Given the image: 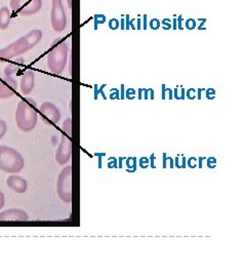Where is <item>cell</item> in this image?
Wrapping results in <instances>:
<instances>
[{
  "mask_svg": "<svg viewBox=\"0 0 246 277\" xmlns=\"http://www.w3.org/2000/svg\"><path fill=\"white\" fill-rule=\"evenodd\" d=\"M35 74L33 70H27L20 78V91L24 95H28L34 88Z\"/></svg>",
  "mask_w": 246,
  "mask_h": 277,
  "instance_id": "obj_13",
  "label": "cell"
},
{
  "mask_svg": "<svg viewBox=\"0 0 246 277\" xmlns=\"http://www.w3.org/2000/svg\"><path fill=\"white\" fill-rule=\"evenodd\" d=\"M162 24H163V29H165V30H168V29H170V28H171L170 19H168V18H165V19H163Z\"/></svg>",
  "mask_w": 246,
  "mask_h": 277,
  "instance_id": "obj_24",
  "label": "cell"
},
{
  "mask_svg": "<svg viewBox=\"0 0 246 277\" xmlns=\"http://www.w3.org/2000/svg\"><path fill=\"white\" fill-rule=\"evenodd\" d=\"M42 39V31L39 29H34L22 36L14 42L8 44L7 46L0 49V57L2 58H13L20 55L28 50L35 47Z\"/></svg>",
  "mask_w": 246,
  "mask_h": 277,
  "instance_id": "obj_1",
  "label": "cell"
},
{
  "mask_svg": "<svg viewBox=\"0 0 246 277\" xmlns=\"http://www.w3.org/2000/svg\"><path fill=\"white\" fill-rule=\"evenodd\" d=\"M7 130V124L3 119H0V140L3 137Z\"/></svg>",
  "mask_w": 246,
  "mask_h": 277,
  "instance_id": "obj_19",
  "label": "cell"
},
{
  "mask_svg": "<svg viewBox=\"0 0 246 277\" xmlns=\"http://www.w3.org/2000/svg\"><path fill=\"white\" fill-rule=\"evenodd\" d=\"M16 88V80L12 76H4V78L0 80V100L12 96Z\"/></svg>",
  "mask_w": 246,
  "mask_h": 277,
  "instance_id": "obj_10",
  "label": "cell"
},
{
  "mask_svg": "<svg viewBox=\"0 0 246 277\" xmlns=\"http://www.w3.org/2000/svg\"><path fill=\"white\" fill-rule=\"evenodd\" d=\"M214 94H215V90L213 88H208L206 91H205V95L208 100H212L214 98Z\"/></svg>",
  "mask_w": 246,
  "mask_h": 277,
  "instance_id": "obj_22",
  "label": "cell"
},
{
  "mask_svg": "<svg viewBox=\"0 0 246 277\" xmlns=\"http://www.w3.org/2000/svg\"><path fill=\"white\" fill-rule=\"evenodd\" d=\"M124 24H125V21L122 18V19H121V29H122V30H123V29H125Z\"/></svg>",
  "mask_w": 246,
  "mask_h": 277,
  "instance_id": "obj_32",
  "label": "cell"
},
{
  "mask_svg": "<svg viewBox=\"0 0 246 277\" xmlns=\"http://www.w3.org/2000/svg\"><path fill=\"white\" fill-rule=\"evenodd\" d=\"M4 202H5V198H4V194L3 192L0 190V209L4 206Z\"/></svg>",
  "mask_w": 246,
  "mask_h": 277,
  "instance_id": "obj_27",
  "label": "cell"
},
{
  "mask_svg": "<svg viewBox=\"0 0 246 277\" xmlns=\"http://www.w3.org/2000/svg\"><path fill=\"white\" fill-rule=\"evenodd\" d=\"M24 64H25V60L23 57H18L14 64H8L4 68V76H13L20 70Z\"/></svg>",
  "mask_w": 246,
  "mask_h": 277,
  "instance_id": "obj_14",
  "label": "cell"
},
{
  "mask_svg": "<svg viewBox=\"0 0 246 277\" xmlns=\"http://www.w3.org/2000/svg\"><path fill=\"white\" fill-rule=\"evenodd\" d=\"M50 24L55 32H61L67 28V14L63 0H51Z\"/></svg>",
  "mask_w": 246,
  "mask_h": 277,
  "instance_id": "obj_6",
  "label": "cell"
},
{
  "mask_svg": "<svg viewBox=\"0 0 246 277\" xmlns=\"http://www.w3.org/2000/svg\"><path fill=\"white\" fill-rule=\"evenodd\" d=\"M149 91L151 93V100H153L154 98V90L153 89H149Z\"/></svg>",
  "mask_w": 246,
  "mask_h": 277,
  "instance_id": "obj_33",
  "label": "cell"
},
{
  "mask_svg": "<svg viewBox=\"0 0 246 277\" xmlns=\"http://www.w3.org/2000/svg\"><path fill=\"white\" fill-rule=\"evenodd\" d=\"M68 44L65 41L53 44V47L46 56L47 67L52 74L59 75L65 70L68 62Z\"/></svg>",
  "mask_w": 246,
  "mask_h": 277,
  "instance_id": "obj_4",
  "label": "cell"
},
{
  "mask_svg": "<svg viewBox=\"0 0 246 277\" xmlns=\"http://www.w3.org/2000/svg\"><path fill=\"white\" fill-rule=\"evenodd\" d=\"M110 97H111V98H117V100L120 98V95H119V93H118V89H116V88H115L114 90L112 89V92H111V94H110Z\"/></svg>",
  "mask_w": 246,
  "mask_h": 277,
  "instance_id": "obj_26",
  "label": "cell"
},
{
  "mask_svg": "<svg viewBox=\"0 0 246 277\" xmlns=\"http://www.w3.org/2000/svg\"><path fill=\"white\" fill-rule=\"evenodd\" d=\"M6 185L15 193L23 194L27 191L28 188V182L20 175L11 173L7 180H6Z\"/></svg>",
  "mask_w": 246,
  "mask_h": 277,
  "instance_id": "obj_12",
  "label": "cell"
},
{
  "mask_svg": "<svg viewBox=\"0 0 246 277\" xmlns=\"http://www.w3.org/2000/svg\"><path fill=\"white\" fill-rule=\"evenodd\" d=\"M126 16V24H127V26L125 27L126 29H129V25H130V23H129V15L127 14V15H125Z\"/></svg>",
  "mask_w": 246,
  "mask_h": 277,
  "instance_id": "obj_31",
  "label": "cell"
},
{
  "mask_svg": "<svg viewBox=\"0 0 246 277\" xmlns=\"http://www.w3.org/2000/svg\"><path fill=\"white\" fill-rule=\"evenodd\" d=\"M186 28L187 29H189V30H193V29H195L196 28V26H197V23H196V21L195 19H193V18H189V19H187L186 21Z\"/></svg>",
  "mask_w": 246,
  "mask_h": 277,
  "instance_id": "obj_21",
  "label": "cell"
},
{
  "mask_svg": "<svg viewBox=\"0 0 246 277\" xmlns=\"http://www.w3.org/2000/svg\"><path fill=\"white\" fill-rule=\"evenodd\" d=\"M121 90L122 91H121V94H120V98H123L125 96V94H124V85L123 84L121 85Z\"/></svg>",
  "mask_w": 246,
  "mask_h": 277,
  "instance_id": "obj_30",
  "label": "cell"
},
{
  "mask_svg": "<svg viewBox=\"0 0 246 277\" xmlns=\"http://www.w3.org/2000/svg\"><path fill=\"white\" fill-rule=\"evenodd\" d=\"M63 130L66 132L68 136H71L72 134V118L71 117L65 119L63 123Z\"/></svg>",
  "mask_w": 246,
  "mask_h": 277,
  "instance_id": "obj_16",
  "label": "cell"
},
{
  "mask_svg": "<svg viewBox=\"0 0 246 277\" xmlns=\"http://www.w3.org/2000/svg\"><path fill=\"white\" fill-rule=\"evenodd\" d=\"M56 192L65 203L72 201V165H67L61 169L56 181Z\"/></svg>",
  "mask_w": 246,
  "mask_h": 277,
  "instance_id": "obj_5",
  "label": "cell"
},
{
  "mask_svg": "<svg viewBox=\"0 0 246 277\" xmlns=\"http://www.w3.org/2000/svg\"><path fill=\"white\" fill-rule=\"evenodd\" d=\"M145 91V98H148V89H142Z\"/></svg>",
  "mask_w": 246,
  "mask_h": 277,
  "instance_id": "obj_37",
  "label": "cell"
},
{
  "mask_svg": "<svg viewBox=\"0 0 246 277\" xmlns=\"http://www.w3.org/2000/svg\"><path fill=\"white\" fill-rule=\"evenodd\" d=\"M11 10L23 16L36 14L42 7V0H10Z\"/></svg>",
  "mask_w": 246,
  "mask_h": 277,
  "instance_id": "obj_7",
  "label": "cell"
},
{
  "mask_svg": "<svg viewBox=\"0 0 246 277\" xmlns=\"http://www.w3.org/2000/svg\"><path fill=\"white\" fill-rule=\"evenodd\" d=\"M173 24H174V25H173V29H176V25H175V24H176V19H175V18L173 19Z\"/></svg>",
  "mask_w": 246,
  "mask_h": 277,
  "instance_id": "obj_39",
  "label": "cell"
},
{
  "mask_svg": "<svg viewBox=\"0 0 246 277\" xmlns=\"http://www.w3.org/2000/svg\"><path fill=\"white\" fill-rule=\"evenodd\" d=\"M197 91H198V96L197 97L200 100L201 98V91H202V89H198Z\"/></svg>",
  "mask_w": 246,
  "mask_h": 277,
  "instance_id": "obj_35",
  "label": "cell"
},
{
  "mask_svg": "<svg viewBox=\"0 0 246 277\" xmlns=\"http://www.w3.org/2000/svg\"><path fill=\"white\" fill-rule=\"evenodd\" d=\"M106 22V16L104 14H95L94 15V28L96 29L97 28V25H100V24H104Z\"/></svg>",
  "mask_w": 246,
  "mask_h": 277,
  "instance_id": "obj_17",
  "label": "cell"
},
{
  "mask_svg": "<svg viewBox=\"0 0 246 277\" xmlns=\"http://www.w3.org/2000/svg\"><path fill=\"white\" fill-rule=\"evenodd\" d=\"M134 94H135L134 89H133V88H129V89L126 90V94H125V95H126L127 98L132 100V98H134Z\"/></svg>",
  "mask_w": 246,
  "mask_h": 277,
  "instance_id": "obj_23",
  "label": "cell"
},
{
  "mask_svg": "<svg viewBox=\"0 0 246 277\" xmlns=\"http://www.w3.org/2000/svg\"><path fill=\"white\" fill-rule=\"evenodd\" d=\"M11 18V12L7 6H2L0 8V30H5L8 28Z\"/></svg>",
  "mask_w": 246,
  "mask_h": 277,
  "instance_id": "obj_15",
  "label": "cell"
},
{
  "mask_svg": "<svg viewBox=\"0 0 246 277\" xmlns=\"http://www.w3.org/2000/svg\"><path fill=\"white\" fill-rule=\"evenodd\" d=\"M181 19H182V17H181V15H179L178 16V18H177V21H178V29H182V26H181Z\"/></svg>",
  "mask_w": 246,
  "mask_h": 277,
  "instance_id": "obj_29",
  "label": "cell"
},
{
  "mask_svg": "<svg viewBox=\"0 0 246 277\" xmlns=\"http://www.w3.org/2000/svg\"><path fill=\"white\" fill-rule=\"evenodd\" d=\"M119 25H120V23H119V21H118L117 18H111V19L109 21V28H110L111 30H116V29H118V28H119Z\"/></svg>",
  "mask_w": 246,
  "mask_h": 277,
  "instance_id": "obj_20",
  "label": "cell"
},
{
  "mask_svg": "<svg viewBox=\"0 0 246 277\" xmlns=\"http://www.w3.org/2000/svg\"><path fill=\"white\" fill-rule=\"evenodd\" d=\"M141 91L142 89H138V98H141Z\"/></svg>",
  "mask_w": 246,
  "mask_h": 277,
  "instance_id": "obj_38",
  "label": "cell"
},
{
  "mask_svg": "<svg viewBox=\"0 0 246 277\" xmlns=\"http://www.w3.org/2000/svg\"><path fill=\"white\" fill-rule=\"evenodd\" d=\"M34 102L30 98L18 102L15 110V123L19 130L29 132L33 130L37 124V112L33 107Z\"/></svg>",
  "mask_w": 246,
  "mask_h": 277,
  "instance_id": "obj_2",
  "label": "cell"
},
{
  "mask_svg": "<svg viewBox=\"0 0 246 277\" xmlns=\"http://www.w3.org/2000/svg\"><path fill=\"white\" fill-rule=\"evenodd\" d=\"M25 166V159L15 149L0 145V170L7 173H17Z\"/></svg>",
  "mask_w": 246,
  "mask_h": 277,
  "instance_id": "obj_3",
  "label": "cell"
},
{
  "mask_svg": "<svg viewBox=\"0 0 246 277\" xmlns=\"http://www.w3.org/2000/svg\"><path fill=\"white\" fill-rule=\"evenodd\" d=\"M71 155L72 142L70 140V136H68L67 134H63L60 143L55 151V161L60 165H65L71 159Z\"/></svg>",
  "mask_w": 246,
  "mask_h": 277,
  "instance_id": "obj_8",
  "label": "cell"
},
{
  "mask_svg": "<svg viewBox=\"0 0 246 277\" xmlns=\"http://www.w3.org/2000/svg\"><path fill=\"white\" fill-rule=\"evenodd\" d=\"M28 219V213L20 208H8L6 210L0 211V222L27 221Z\"/></svg>",
  "mask_w": 246,
  "mask_h": 277,
  "instance_id": "obj_11",
  "label": "cell"
},
{
  "mask_svg": "<svg viewBox=\"0 0 246 277\" xmlns=\"http://www.w3.org/2000/svg\"><path fill=\"white\" fill-rule=\"evenodd\" d=\"M68 7L71 9L72 8V0H68Z\"/></svg>",
  "mask_w": 246,
  "mask_h": 277,
  "instance_id": "obj_36",
  "label": "cell"
},
{
  "mask_svg": "<svg viewBox=\"0 0 246 277\" xmlns=\"http://www.w3.org/2000/svg\"><path fill=\"white\" fill-rule=\"evenodd\" d=\"M149 26H150V28H151L152 30H157V29L160 28L161 23H160V21H159L158 18H152V19L150 21Z\"/></svg>",
  "mask_w": 246,
  "mask_h": 277,
  "instance_id": "obj_18",
  "label": "cell"
},
{
  "mask_svg": "<svg viewBox=\"0 0 246 277\" xmlns=\"http://www.w3.org/2000/svg\"><path fill=\"white\" fill-rule=\"evenodd\" d=\"M165 92H166V87H165V85L163 84V85H162V95H161L163 100L165 98Z\"/></svg>",
  "mask_w": 246,
  "mask_h": 277,
  "instance_id": "obj_28",
  "label": "cell"
},
{
  "mask_svg": "<svg viewBox=\"0 0 246 277\" xmlns=\"http://www.w3.org/2000/svg\"><path fill=\"white\" fill-rule=\"evenodd\" d=\"M39 111L42 116L52 123H57L60 119V112L57 107L51 102H44L39 107Z\"/></svg>",
  "mask_w": 246,
  "mask_h": 277,
  "instance_id": "obj_9",
  "label": "cell"
},
{
  "mask_svg": "<svg viewBox=\"0 0 246 277\" xmlns=\"http://www.w3.org/2000/svg\"><path fill=\"white\" fill-rule=\"evenodd\" d=\"M144 18H145V22H144V24H145V25H144V29H147V22H146V18H147V15H146V14L144 15Z\"/></svg>",
  "mask_w": 246,
  "mask_h": 277,
  "instance_id": "obj_34",
  "label": "cell"
},
{
  "mask_svg": "<svg viewBox=\"0 0 246 277\" xmlns=\"http://www.w3.org/2000/svg\"><path fill=\"white\" fill-rule=\"evenodd\" d=\"M195 89L194 88H191V89H189L188 91H187V96L189 97V98H191V100H193V98H195L196 96H195Z\"/></svg>",
  "mask_w": 246,
  "mask_h": 277,
  "instance_id": "obj_25",
  "label": "cell"
}]
</instances>
